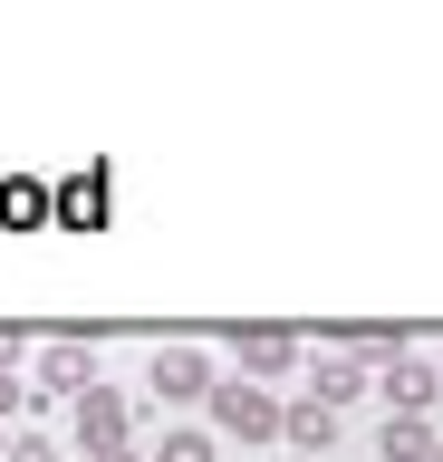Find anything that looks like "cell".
I'll use <instances>...</instances> for the list:
<instances>
[{
	"instance_id": "obj_1",
	"label": "cell",
	"mask_w": 443,
	"mask_h": 462,
	"mask_svg": "<svg viewBox=\"0 0 443 462\" xmlns=\"http://www.w3.org/2000/svg\"><path fill=\"white\" fill-rule=\"evenodd\" d=\"M212 424L241 433V443H261V433H280V404H270L261 385H241V375H232V385H212Z\"/></svg>"
},
{
	"instance_id": "obj_2",
	"label": "cell",
	"mask_w": 443,
	"mask_h": 462,
	"mask_svg": "<svg viewBox=\"0 0 443 462\" xmlns=\"http://www.w3.org/2000/svg\"><path fill=\"white\" fill-rule=\"evenodd\" d=\"M88 385H97V337H59L49 356H39L30 395H88Z\"/></svg>"
},
{
	"instance_id": "obj_3",
	"label": "cell",
	"mask_w": 443,
	"mask_h": 462,
	"mask_svg": "<svg viewBox=\"0 0 443 462\" xmlns=\"http://www.w3.org/2000/svg\"><path fill=\"white\" fill-rule=\"evenodd\" d=\"M164 404H193V395H212V366H203V346H154V375H145Z\"/></svg>"
},
{
	"instance_id": "obj_4",
	"label": "cell",
	"mask_w": 443,
	"mask_h": 462,
	"mask_svg": "<svg viewBox=\"0 0 443 462\" xmlns=\"http://www.w3.org/2000/svg\"><path fill=\"white\" fill-rule=\"evenodd\" d=\"M385 395H395V414H434L443 366H424V356H385Z\"/></svg>"
},
{
	"instance_id": "obj_5",
	"label": "cell",
	"mask_w": 443,
	"mask_h": 462,
	"mask_svg": "<svg viewBox=\"0 0 443 462\" xmlns=\"http://www.w3.org/2000/svg\"><path fill=\"white\" fill-rule=\"evenodd\" d=\"M78 433H88V453H116L125 443V395L88 385V395H78Z\"/></svg>"
},
{
	"instance_id": "obj_6",
	"label": "cell",
	"mask_w": 443,
	"mask_h": 462,
	"mask_svg": "<svg viewBox=\"0 0 443 462\" xmlns=\"http://www.w3.org/2000/svg\"><path fill=\"white\" fill-rule=\"evenodd\" d=\"M280 433L299 443V462H318V453H328V433H337V414H328L318 395H299V404H280Z\"/></svg>"
},
{
	"instance_id": "obj_7",
	"label": "cell",
	"mask_w": 443,
	"mask_h": 462,
	"mask_svg": "<svg viewBox=\"0 0 443 462\" xmlns=\"http://www.w3.org/2000/svg\"><path fill=\"white\" fill-rule=\"evenodd\" d=\"M241 366H251V375H290L299 366V337H290V328H241Z\"/></svg>"
},
{
	"instance_id": "obj_8",
	"label": "cell",
	"mask_w": 443,
	"mask_h": 462,
	"mask_svg": "<svg viewBox=\"0 0 443 462\" xmlns=\"http://www.w3.org/2000/svg\"><path fill=\"white\" fill-rule=\"evenodd\" d=\"M376 453H385V462H424V453H434V424H424V414H385Z\"/></svg>"
},
{
	"instance_id": "obj_9",
	"label": "cell",
	"mask_w": 443,
	"mask_h": 462,
	"mask_svg": "<svg viewBox=\"0 0 443 462\" xmlns=\"http://www.w3.org/2000/svg\"><path fill=\"white\" fill-rule=\"evenodd\" d=\"M347 395H366V375H356V356H337V366H318V404L337 414Z\"/></svg>"
},
{
	"instance_id": "obj_10",
	"label": "cell",
	"mask_w": 443,
	"mask_h": 462,
	"mask_svg": "<svg viewBox=\"0 0 443 462\" xmlns=\"http://www.w3.org/2000/svg\"><path fill=\"white\" fill-rule=\"evenodd\" d=\"M154 462H212V433H164V453Z\"/></svg>"
},
{
	"instance_id": "obj_11",
	"label": "cell",
	"mask_w": 443,
	"mask_h": 462,
	"mask_svg": "<svg viewBox=\"0 0 443 462\" xmlns=\"http://www.w3.org/2000/svg\"><path fill=\"white\" fill-rule=\"evenodd\" d=\"M10 462H59V453H49L39 433H20V443H10Z\"/></svg>"
},
{
	"instance_id": "obj_12",
	"label": "cell",
	"mask_w": 443,
	"mask_h": 462,
	"mask_svg": "<svg viewBox=\"0 0 443 462\" xmlns=\"http://www.w3.org/2000/svg\"><path fill=\"white\" fill-rule=\"evenodd\" d=\"M20 395H30V385H20V375H0V414H10V404H20Z\"/></svg>"
},
{
	"instance_id": "obj_13",
	"label": "cell",
	"mask_w": 443,
	"mask_h": 462,
	"mask_svg": "<svg viewBox=\"0 0 443 462\" xmlns=\"http://www.w3.org/2000/svg\"><path fill=\"white\" fill-rule=\"evenodd\" d=\"M424 462H443V443H434V453H424Z\"/></svg>"
},
{
	"instance_id": "obj_14",
	"label": "cell",
	"mask_w": 443,
	"mask_h": 462,
	"mask_svg": "<svg viewBox=\"0 0 443 462\" xmlns=\"http://www.w3.org/2000/svg\"><path fill=\"white\" fill-rule=\"evenodd\" d=\"M0 453H10V433H0Z\"/></svg>"
}]
</instances>
